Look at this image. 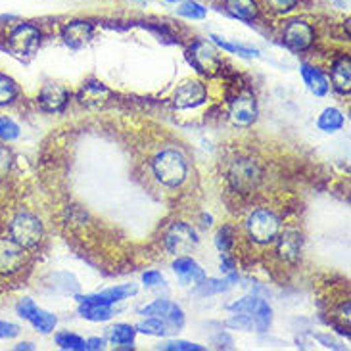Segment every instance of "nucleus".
Returning <instances> with one entry per match:
<instances>
[{"label": "nucleus", "instance_id": "obj_13", "mask_svg": "<svg viewBox=\"0 0 351 351\" xmlns=\"http://www.w3.org/2000/svg\"><path fill=\"white\" fill-rule=\"evenodd\" d=\"M71 90L67 86L54 83V81H47L45 85L38 88L37 95V106L40 112L50 115L64 114L67 110V106L71 102Z\"/></svg>", "mask_w": 351, "mask_h": 351}, {"label": "nucleus", "instance_id": "obj_27", "mask_svg": "<svg viewBox=\"0 0 351 351\" xmlns=\"http://www.w3.org/2000/svg\"><path fill=\"white\" fill-rule=\"evenodd\" d=\"M240 280V276H225L223 278H206L199 286H196V292L199 295H213V294H223V292H228L232 286L237 285Z\"/></svg>", "mask_w": 351, "mask_h": 351}, {"label": "nucleus", "instance_id": "obj_10", "mask_svg": "<svg viewBox=\"0 0 351 351\" xmlns=\"http://www.w3.org/2000/svg\"><path fill=\"white\" fill-rule=\"evenodd\" d=\"M163 246L165 252L171 256H189L196 247L199 246V237L196 228L184 223V221H177L171 227L165 230L163 234Z\"/></svg>", "mask_w": 351, "mask_h": 351}, {"label": "nucleus", "instance_id": "obj_44", "mask_svg": "<svg viewBox=\"0 0 351 351\" xmlns=\"http://www.w3.org/2000/svg\"><path fill=\"white\" fill-rule=\"evenodd\" d=\"M315 338H317L319 342L323 343L324 348H328V350H346L342 343L338 342V340H336L334 336H330V334H317Z\"/></svg>", "mask_w": 351, "mask_h": 351}, {"label": "nucleus", "instance_id": "obj_11", "mask_svg": "<svg viewBox=\"0 0 351 351\" xmlns=\"http://www.w3.org/2000/svg\"><path fill=\"white\" fill-rule=\"evenodd\" d=\"M275 257L282 265H295L304 252V234L298 227H282L273 242Z\"/></svg>", "mask_w": 351, "mask_h": 351}, {"label": "nucleus", "instance_id": "obj_23", "mask_svg": "<svg viewBox=\"0 0 351 351\" xmlns=\"http://www.w3.org/2000/svg\"><path fill=\"white\" fill-rule=\"evenodd\" d=\"M343 127H346V115L336 106L324 108L323 112L319 114V117H317V129L326 134L338 133V131H342Z\"/></svg>", "mask_w": 351, "mask_h": 351}, {"label": "nucleus", "instance_id": "obj_20", "mask_svg": "<svg viewBox=\"0 0 351 351\" xmlns=\"http://www.w3.org/2000/svg\"><path fill=\"white\" fill-rule=\"evenodd\" d=\"M328 79H330V86L340 96L351 95V60L348 54H340L330 62V69H328Z\"/></svg>", "mask_w": 351, "mask_h": 351}, {"label": "nucleus", "instance_id": "obj_3", "mask_svg": "<svg viewBox=\"0 0 351 351\" xmlns=\"http://www.w3.org/2000/svg\"><path fill=\"white\" fill-rule=\"evenodd\" d=\"M282 227H285L282 215L275 208H269V206L250 209L242 221L244 237L254 246H273V242L280 234Z\"/></svg>", "mask_w": 351, "mask_h": 351}, {"label": "nucleus", "instance_id": "obj_6", "mask_svg": "<svg viewBox=\"0 0 351 351\" xmlns=\"http://www.w3.org/2000/svg\"><path fill=\"white\" fill-rule=\"evenodd\" d=\"M280 45L290 52L304 54L309 52L317 43V29L305 18H288L280 25Z\"/></svg>", "mask_w": 351, "mask_h": 351}, {"label": "nucleus", "instance_id": "obj_40", "mask_svg": "<svg viewBox=\"0 0 351 351\" xmlns=\"http://www.w3.org/2000/svg\"><path fill=\"white\" fill-rule=\"evenodd\" d=\"M38 305L35 304V300H31V298H21L18 300V304H16V315H18L19 319H23L25 323H27V319L33 315V311L37 309Z\"/></svg>", "mask_w": 351, "mask_h": 351}, {"label": "nucleus", "instance_id": "obj_15", "mask_svg": "<svg viewBox=\"0 0 351 351\" xmlns=\"http://www.w3.org/2000/svg\"><path fill=\"white\" fill-rule=\"evenodd\" d=\"M208 98V86H206L204 81H199V79H186V81H182L175 88L171 100L177 110H196L199 106L206 104Z\"/></svg>", "mask_w": 351, "mask_h": 351}, {"label": "nucleus", "instance_id": "obj_24", "mask_svg": "<svg viewBox=\"0 0 351 351\" xmlns=\"http://www.w3.org/2000/svg\"><path fill=\"white\" fill-rule=\"evenodd\" d=\"M21 100V86L8 73L0 71V110L12 108Z\"/></svg>", "mask_w": 351, "mask_h": 351}, {"label": "nucleus", "instance_id": "obj_25", "mask_svg": "<svg viewBox=\"0 0 351 351\" xmlns=\"http://www.w3.org/2000/svg\"><path fill=\"white\" fill-rule=\"evenodd\" d=\"M27 323L40 332L43 336H48V334H52L56 330L58 326V315L52 313V311H47V309H43V307H37L33 315L27 319Z\"/></svg>", "mask_w": 351, "mask_h": 351}, {"label": "nucleus", "instance_id": "obj_36", "mask_svg": "<svg viewBox=\"0 0 351 351\" xmlns=\"http://www.w3.org/2000/svg\"><path fill=\"white\" fill-rule=\"evenodd\" d=\"M14 152L6 143H0V182L6 180L12 173V167H14Z\"/></svg>", "mask_w": 351, "mask_h": 351}, {"label": "nucleus", "instance_id": "obj_14", "mask_svg": "<svg viewBox=\"0 0 351 351\" xmlns=\"http://www.w3.org/2000/svg\"><path fill=\"white\" fill-rule=\"evenodd\" d=\"M96 23L93 19H71L60 27V38L69 50H83L93 43Z\"/></svg>", "mask_w": 351, "mask_h": 351}, {"label": "nucleus", "instance_id": "obj_37", "mask_svg": "<svg viewBox=\"0 0 351 351\" xmlns=\"http://www.w3.org/2000/svg\"><path fill=\"white\" fill-rule=\"evenodd\" d=\"M225 326L232 328V330H242V332H254V319L252 315L244 313H232L225 321Z\"/></svg>", "mask_w": 351, "mask_h": 351}, {"label": "nucleus", "instance_id": "obj_41", "mask_svg": "<svg viewBox=\"0 0 351 351\" xmlns=\"http://www.w3.org/2000/svg\"><path fill=\"white\" fill-rule=\"evenodd\" d=\"M143 285L146 288H158V286H165V276H163L162 271L158 269H150L143 273Z\"/></svg>", "mask_w": 351, "mask_h": 351}, {"label": "nucleus", "instance_id": "obj_32", "mask_svg": "<svg viewBox=\"0 0 351 351\" xmlns=\"http://www.w3.org/2000/svg\"><path fill=\"white\" fill-rule=\"evenodd\" d=\"M177 14L180 18L190 19V21H199L208 18V6L198 0H180L177 6Z\"/></svg>", "mask_w": 351, "mask_h": 351}, {"label": "nucleus", "instance_id": "obj_29", "mask_svg": "<svg viewBox=\"0 0 351 351\" xmlns=\"http://www.w3.org/2000/svg\"><path fill=\"white\" fill-rule=\"evenodd\" d=\"M213 244L219 250V254H230L238 244V228L234 225H223L215 232V238H213Z\"/></svg>", "mask_w": 351, "mask_h": 351}, {"label": "nucleus", "instance_id": "obj_38", "mask_svg": "<svg viewBox=\"0 0 351 351\" xmlns=\"http://www.w3.org/2000/svg\"><path fill=\"white\" fill-rule=\"evenodd\" d=\"M257 302H259V295L252 294V295H244L240 300H234L232 304L228 305V311L230 313H244V315H252L254 309H256Z\"/></svg>", "mask_w": 351, "mask_h": 351}, {"label": "nucleus", "instance_id": "obj_12", "mask_svg": "<svg viewBox=\"0 0 351 351\" xmlns=\"http://www.w3.org/2000/svg\"><path fill=\"white\" fill-rule=\"evenodd\" d=\"M138 313L143 315V317H158V319H162L171 328V332H179L186 324V317H184L182 307L171 302V300H167V298H160V300H154L150 304L138 307Z\"/></svg>", "mask_w": 351, "mask_h": 351}, {"label": "nucleus", "instance_id": "obj_31", "mask_svg": "<svg viewBox=\"0 0 351 351\" xmlns=\"http://www.w3.org/2000/svg\"><path fill=\"white\" fill-rule=\"evenodd\" d=\"M252 319H254V330L256 332H269V328L273 324V307L269 305L267 300L259 298L256 309L252 313Z\"/></svg>", "mask_w": 351, "mask_h": 351}, {"label": "nucleus", "instance_id": "obj_46", "mask_svg": "<svg viewBox=\"0 0 351 351\" xmlns=\"http://www.w3.org/2000/svg\"><path fill=\"white\" fill-rule=\"evenodd\" d=\"M14 350L16 351H35V343L33 342H19V343H16V346H14Z\"/></svg>", "mask_w": 351, "mask_h": 351}, {"label": "nucleus", "instance_id": "obj_21", "mask_svg": "<svg viewBox=\"0 0 351 351\" xmlns=\"http://www.w3.org/2000/svg\"><path fill=\"white\" fill-rule=\"evenodd\" d=\"M136 328L134 324L129 323H115L106 328V340L110 346H114L117 350H134L136 343Z\"/></svg>", "mask_w": 351, "mask_h": 351}, {"label": "nucleus", "instance_id": "obj_28", "mask_svg": "<svg viewBox=\"0 0 351 351\" xmlns=\"http://www.w3.org/2000/svg\"><path fill=\"white\" fill-rule=\"evenodd\" d=\"M77 313L81 319H85L88 323H108L114 319V307H106V305H90L79 304Z\"/></svg>", "mask_w": 351, "mask_h": 351}, {"label": "nucleus", "instance_id": "obj_22", "mask_svg": "<svg viewBox=\"0 0 351 351\" xmlns=\"http://www.w3.org/2000/svg\"><path fill=\"white\" fill-rule=\"evenodd\" d=\"M112 96V90L104 85V83H100V81H96V79H90V81H86L83 83V86L79 88V93H77V102L83 106H100L102 102H106L108 98Z\"/></svg>", "mask_w": 351, "mask_h": 351}, {"label": "nucleus", "instance_id": "obj_19", "mask_svg": "<svg viewBox=\"0 0 351 351\" xmlns=\"http://www.w3.org/2000/svg\"><path fill=\"white\" fill-rule=\"evenodd\" d=\"M228 18L238 19L242 23L254 25L261 18L259 0H221V8Z\"/></svg>", "mask_w": 351, "mask_h": 351}, {"label": "nucleus", "instance_id": "obj_8", "mask_svg": "<svg viewBox=\"0 0 351 351\" xmlns=\"http://www.w3.org/2000/svg\"><path fill=\"white\" fill-rule=\"evenodd\" d=\"M184 58L198 75L211 79V77L223 73V58L209 40H202V38L192 40L184 50Z\"/></svg>", "mask_w": 351, "mask_h": 351}, {"label": "nucleus", "instance_id": "obj_39", "mask_svg": "<svg viewBox=\"0 0 351 351\" xmlns=\"http://www.w3.org/2000/svg\"><path fill=\"white\" fill-rule=\"evenodd\" d=\"M158 350L163 351H204L206 348L196 342H189V340H167L158 346Z\"/></svg>", "mask_w": 351, "mask_h": 351}, {"label": "nucleus", "instance_id": "obj_4", "mask_svg": "<svg viewBox=\"0 0 351 351\" xmlns=\"http://www.w3.org/2000/svg\"><path fill=\"white\" fill-rule=\"evenodd\" d=\"M6 234L14 238L19 246L35 254L47 240V227L35 211H31L29 208H19L8 217Z\"/></svg>", "mask_w": 351, "mask_h": 351}, {"label": "nucleus", "instance_id": "obj_49", "mask_svg": "<svg viewBox=\"0 0 351 351\" xmlns=\"http://www.w3.org/2000/svg\"><path fill=\"white\" fill-rule=\"evenodd\" d=\"M127 2H143V0H127Z\"/></svg>", "mask_w": 351, "mask_h": 351}, {"label": "nucleus", "instance_id": "obj_1", "mask_svg": "<svg viewBox=\"0 0 351 351\" xmlns=\"http://www.w3.org/2000/svg\"><path fill=\"white\" fill-rule=\"evenodd\" d=\"M152 177L163 189H180L190 175V162L186 154L177 146H163L150 160Z\"/></svg>", "mask_w": 351, "mask_h": 351}, {"label": "nucleus", "instance_id": "obj_48", "mask_svg": "<svg viewBox=\"0 0 351 351\" xmlns=\"http://www.w3.org/2000/svg\"><path fill=\"white\" fill-rule=\"evenodd\" d=\"M165 2H169V4H179L180 0H165Z\"/></svg>", "mask_w": 351, "mask_h": 351}, {"label": "nucleus", "instance_id": "obj_30", "mask_svg": "<svg viewBox=\"0 0 351 351\" xmlns=\"http://www.w3.org/2000/svg\"><path fill=\"white\" fill-rule=\"evenodd\" d=\"M134 328L138 334H146V336H154V338H167L169 334H173L167 323L158 317H146L134 324Z\"/></svg>", "mask_w": 351, "mask_h": 351}, {"label": "nucleus", "instance_id": "obj_16", "mask_svg": "<svg viewBox=\"0 0 351 351\" xmlns=\"http://www.w3.org/2000/svg\"><path fill=\"white\" fill-rule=\"evenodd\" d=\"M138 294V286L136 285H117L102 290V292H95V294H75L77 304H90V305H106V307H114L115 304H121L129 298H134Z\"/></svg>", "mask_w": 351, "mask_h": 351}, {"label": "nucleus", "instance_id": "obj_9", "mask_svg": "<svg viewBox=\"0 0 351 351\" xmlns=\"http://www.w3.org/2000/svg\"><path fill=\"white\" fill-rule=\"evenodd\" d=\"M228 121L237 129H250L259 117V102L252 90H238L228 102Z\"/></svg>", "mask_w": 351, "mask_h": 351}, {"label": "nucleus", "instance_id": "obj_33", "mask_svg": "<svg viewBox=\"0 0 351 351\" xmlns=\"http://www.w3.org/2000/svg\"><path fill=\"white\" fill-rule=\"evenodd\" d=\"M54 342L60 350L64 351H86L85 338L75 332H69V330L54 334Z\"/></svg>", "mask_w": 351, "mask_h": 351}, {"label": "nucleus", "instance_id": "obj_7", "mask_svg": "<svg viewBox=\"0 0 351 351\" xmlns=\"http://www.w3.org/2000/svg\"><path fill=\"white\" fill-rule=\"evenodd\" d=\"M31 265V252L6 232L0 234V280H14L19 278Z\"/></svg>", "mask_w": 351, "mask_h": 351}, {"label": "nucleus", "instance_id": "obj_34", "mask_svg": "<svg viewBox=\"0 0 351 351\" xmlns=\"http://www.w3.org/2000/svg\"><path fill=\"white\" fill-rule=\"evenodd\" d=\"M21 136V127L10 115H0V143L12 144Z\"/></svg>", "mask_w": 351, "mask_h": 351}, {"label": "nucleus", "instance_id": "obj_47", "mask_svg": "<svg viewBox=\"0 0 351 351\" xmlns=\"http://www.w3.org/2000/svg\"><path fill=\"white\" fill-rule=\"evenodd\" d=\"M202 221H204V223H202V227L209 228L211 225H213V217H211V215H206V213L202 215Z\"/></svg>", "mask_w": 351, "mask_h": 351}, {"label": "nucleus", "instance_id": "obj_26", "mask_svg": "<svg viewBox=\"0 0 351 351\" xmlns=\"http://www.w3.org/2000/svg\"><path fill=\"white\" fill-rule=\"evenodd\" d=\"M208 38L213 47L225 50L227 54H234V56H240V58H257L259 56V50L254 47H246V45H240V43H232V40H227V38L219 37V35H213V33H211Z\"/></svg>", "mask_w": 351, "mask_h": 351}, {"label": "nucleus", "instance_id": "obj_45", "mask_svg": "<svg viewBox=\"0 0 351 351\" xmlns=\"http://www.w3.org/2000/svg\"><path fill=\"white\" fill-rule=\"evenodd\" d=\"M86 342V351H104L106 346H108V340L106 338H98V336H95V338H88V340H85Z\"/></svg>", "mask_w": 351, "mask_h": 351}, {"label": "nucleus", "instance_id": "obj_2", "mask_svg": "<svg viewBox=\"0 0 351 351\" xmlns=\"http://www.w3.org/2000/svg\"><path fill=\"white\" fill-rule=\"evenodd\" d=\"M225 179L234 194L247 196L261 186L265 179V167L254 154H237L225 165Z\"/></svg>", "mask_w": 351, "mask_h": 351}, {"label": "nucleus", "instance_id": "obj_18", "mask_svg": "<svg viewBox=\"0 0 351 351\" xmlns=\"http://www.w3.org/2000/svg\"><path fill=\"white\" fill-rule=\"evenodd\" d=\"M300 75L304 79V85L307 86V90L313 96H317V98H326V96L330 95L332 86H330L328 73L319 66L309 64V62H302L300 64Z\"/></svg>", "mask_w": 351, "mask_h": 351}, {"label": "nucleus", "instance_id": "obj_43", "mask_svg": "<svg viewBox=\"0 0 351 351\" xmlns=\"http://www.w3.org/2000/svg\"><path fill=\"white\" fill-rule=\"evenodd\" d=\"M21 334L19 324L10 323V321H0V340H14Z\"/></svg>", "mask_w": 351, "mask_h": 351}, {"label": "nucleus", "instance_id": "obj_42", "mask_svg": "<svg viewBox=\"0 0 351 351\" xmlns=\"http://www.w3.org/2000/svg\"><path fill=\"white\" fill-rule=\"evenodd\" d=\"M209 343L211 346H215L217 350H232L234 348V340H232V336L228 332H225V330H221V332H217L211 340H209Z\"/></svg>", "mask_w": 351, "mask_h": 351}, {"label": "nucleus", "instance_id": "obj_35", "mask_svg": "<svg viewBox=\"0 0 351 351\" xmlns=\"http://www.w3.org/2000/svg\"><path fill=\"white\" fill-rule=\"evenodd\" d=\"M302 0H263L265 8L275 14V16H288L292 14L294 10H298Z\"/></svg>", "mask_w": 351, "mask_h": 351}, {"label": "nucleus", "instance_id": "obj_5", "mask_svg": "<svg viewBox=\"0 0 351 351\" xmlns=\"http://www.w3.org/2000/svg\"><path fill=\"white\" fill-rule=\"evenodd\" d=\"M43 43H45V31L40 25L33 23V21L16 19L14 23L8 25L2 47L12 56L18 58L19 62H27L31 58H35V54L43 47Z\"/></svg>", "mask_w": 351, "mask_h": 351}, {"label": "nucleus", "instance_id": "obj_17", "mask_svg": "<svg viewBox=\"0 0 351 351\" xmlns=\"http://www.w3.org/2000/svg\"><path fill=\"white\" fill-rule=\"evenodd\" d=\"M171 269L182 286H194L196 288L208 278V273L204 271V267L199 265L192 256H177L173 259Z\"/></svg>", "mask_w": 351, "mask_h": 351}]
</instances>
